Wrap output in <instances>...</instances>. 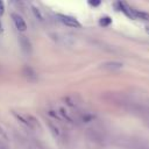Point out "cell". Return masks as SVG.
<instances>
[{"mask_svg": "<svg viewBox=\"0 0 149 149\" xmlns=\"http://www.w3.org/2000/svg\"><path fill=\"white\" fill-rule=\"evenodd\" d=\"M0 149H5V148H0Z\"/></svg>", "mask_w": 149, "mask_h": 149, "instance_id": "15", "label": "cell"}, {"mask_svg": "<svg viewBox=\"0 0 149 149\" xmlns=\"http://www.w3.org/2000/svg\"><path fill=\"white\" fill-rule=\"evenodd\" d=\"M88 135H90V137H91V140L92 141H95V142H101V141H104V134H102V132H100L99 129H95V128H90L88 129Z\"/></svg>", "mask_w": 149, "mask_h": 149, "instance_id": "6", "label": "cell"}, {"mask_svg": "<svg viewBox=\"0 0 149 149\" xmlns=\"http://www.w3.org/2000/svg\"><path fill=\"white\" fill-rule=\"evenodd\" d=\"M2 31V28H1V23H0V33Z\"/></svg>", "mask_w": 149, "mask_h": 149, "instance_id": "13", "label": "cell"}, {"mask_svg": "<svg viewBox=\"0 0 149 149\" xmlns=\"http://www.w3.org/2000/svg\"><path fill=\"white\" fill-rule=\"evenodd\" d=\"M58 17L68 27H72V28H79L80 27V23L77 21V19H74L72 16H69V15H58Z\"/></svg>", "mask_w": 149, "mask_h": 149, "instance_id": "1", "label": "cell"}, {"mask_svg": "<svg viewBox=\"0 0 149 149\" xmlns=\"http://www.w3.org/2000/svg\"><path fill=\"white\" fill-rule=\"evenodd\" d=\"M64 101H65V104H66L68 106L73 107V108L79 107L80 104H81V99H80L79 95H77V94H70V95L65 97V98H64Z\"/></svg>", "mask_w": 149, "mask_h": 149, "instance_id": "2", "label": "cell"}, {"mask_svg": "<svg viewBox=\"0 0 149 149\" xmlns=\"http://www.w3.org/2000/svg\"><path fill=\"white\" fill-rule=\"evenodd\" d=\"M134 17H139L141 20H149V14L146 12H140V10H135L134 12Z\"/></svg>", "mask_w": 149, "mask_h": 149, "instance_id": "9", "label": "cell"}, {"mask_svg": "<svg viewBox=\"0 0 149 149\" xmlns=\"http://www.w3.org/2000/svg\"><path fill=\"white\" fill-rule=\"evenodd\" d=\"M90 3H91V5H94V6H97V5H99L100 2H99V1H98V2H93V1H90Z\"/></svg>", "mask_w": 149, "mask_h": 149, "instance_id": "12", "label": "cell"}, {"mask_svg": "<svg viewBox=\"0 0 149 149\" xmlns=\"http://www.w3.org/2000/svg\"><path fill=\"white\" fill-rule=\"evenodd\" d=\"M109 23H111V19H109L108 16L101 17V20H100V24H101V26H108Z\"/></svg>", "mask_w": 149, "mask_h": 149, "instance_id": "10", "label": "cell"}, {"mask_svg": "<svg viewBox=\"0 0 149 149\" xmlns=\"http://www.w3.org/2000/svg\"><path fill=\"white\" fill-rule=\"evenodd\" d=\"M20 119H21V121H22L23 123H26L29 128H36V127H38L37 120H36L34 116H31V115H20Z\"/></svg>", "mask_w": 149, "mask_h": 149, "instance_id": "5", "label": "cell"}, {"mask_svg": "<svg viewBox=\"0 0 149 149\" xmlns=\"http://www.w3.org/2000/svg\"><path fill=\"white\" fill-rule=\"evenodd\" d=\"M19 42H20L21 49L26 54H30L31 52V43H30V41H29V38L27 36H24V35L19 36Z\"/></svg>", "mask_w": 149, "mask_h": 149, "instance_id": "4", "label": "cell"}, {"mask_svg": "<svg viewBox=\"0 0 149 149\" xmlns=\"http://www.w3.org/2000/svg\"><path fill=\"white\" fill-rule=\"evenodd\" d=\"M12 19H13V22H14L15 27L17 28V30H20V31H24V30L27 29V24H26V22H24V20L22 19L21 15L13 13V14H12Z\"/></svg>", "mask_w": 149, "mask_h": 149, "instance_id": "3", "label": "cell"}, {"mask_svg": "<svg viewBox=\"0 0 149 149\" xmlns=\"http://www.w3.org/2000/svg\"><path fill=\"white\" fill-rule=\"evenodd\" d=\"M101 68L108 71H115L122 68V63L120 62H115V61H111V62H106L104 64H101Z\"/></svg>", "mask_w": 149, "mask_h": 149, "instance_id": "7", "label": "cell"}, {"mask_svg": "<svg viewBox=\"0 0 149 149\" xmlns=\"http://www.w3.org/2000/svg\"><path fill=\"white\" fill-rule=\"evenodd\" d=\"M3 10H5V7H3V2L0 1V15L3 14Z\"/></svg>", "mask_w": 149, "mask_h": 149, "instance_id": "11", "label": "cell"}, {"mask_svg": "<svg viewBox=\"0 0 149 149\" xmlns=\"http://www.w3.org/2000/svg\"><path fill=\"white\" fill-rule=\"evenodd\" d=\"M23 74L29 79V80H35L36 79V72L31 69V68H29V66H26L24 69H23Z\"/></svg>", "mask_w": 149, "mask_h": 149, "instance_id": "8", "label": "cell"}, {"mask_svg": "<svg viewBox=\"0 0 149 149\" xmlns=\"http://www.w3.org/2000/svg\"><path fill=\"white\" fill-rule=\"evenodd\" d=\"M147 31H148V33H149V27H148V28H147Z\"/></svg>", "mask_w": 149, "mask_h": 149, "instance_id": "14", "label": "cell"}]
</instances>
